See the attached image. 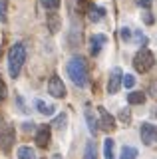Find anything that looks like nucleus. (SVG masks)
<instances>
[{
	"label": "nucleus",
	"instance_id": "a211bd4d",
	"mask_svg": "<svg viewBox=\"0 0 157 159\" xmlns=\"http://www.w3.org/2000/svg\"><path fill=\"white\" fill-rule=\"evenodd\" d=\"M119 36H121V40H123L125 44H131V40H133V32H131L129 26H123L119 30Z\"/></svg>",
	"mask_w": 157,
	"mask_h": 159
},
{
	"label": "nucleus",
	"instance_id": "cd10ccee",
	"mask_svg": "<svg viewBox=\"0 0 157 159\" xmlns=\"http://www.w3.org/2000/svg\"><path fill=\"white\" fill-rule=\"evenodd\" d=\"M22 129H24V131H32V129H34V121H26L22 125Z\"/></svg>",
	"mask_w": 157,
	"mask_h": 159
},
{
	"label": "nucleus",
	"instance_id": "5701e85b",
	"mask_svg": "<svg viewBox=\"0 0 157 159\" xmlns=\"http://www.w3.org/2000/svg\"><path fill=\"white\" fill-rule=\"evenodd\" d=\"M6 6H8L6 0H0V22H6Z\"/></svg>",
	"mask_w": 157,
	"mask_h": 159
},
{
	"label": "nucleus",
	"instance_id": "20e7f679",
	"mask_svg": "<svg viewBox=\"0 0 157 159\" xmlns=\"http://www.w3.org/2000/svg\"><path fill=\"white\" fill-rule=\"evenodd\" d=\"M12 143H14V127L8 125L6 121H0V147L8 151Z\"/></svg>",
	"mask_w": 157,
	"mask_h": 159
},
{
	"label": "nucleus",
	"instance_id": "2eb2a0df",
	"mask_svg": "<svg viewBox=\"0 0 157 159\" xmlns=\"http://www.w3.org/2000/svg\"><path fill=\"white\" fill-rule=\"evenodd\" d=\"M127 102H129L131 106H135V103H143V102H145V93H143V92H129Z\"/></svg>",
	"mask_w": 157,
	"mask_h": 159
},
{
	"label": "nucleus",
	"instance_id": "f257e3e1",
	"mask_svg": "<svg viewBox=\"0 0 157 159\" xmlns=\"http://www.w3.org/2000/svg\"><path fill=\"white\" fill-rule=\"evenodd\" d=\"M66 74L78 88H84L87 84V60L84 56H74L66 64Z\"/></svg>",
	"mask_w": 157,
	"mask_h": 159
},
{
	"label": "nucleus",
	"instance_id": "39448f33",
	"mask_svg": "<svg viewBox=\"0 0 157 159\" xmlns=\"http://www.w3.org/2000/svg\"><path fill=\"white\" fill-rule=\"evenodd\" d=\"M141 139H143L145 145H157V127L153 125V123H141Z\"/></svg>",
	"mask_w": 157,
	"mask_h": 159
},
{
	"label": "nucleus",
	"instance_id": "9d476101",
	"mask_svg": "<svg viewBox=\"0 0 157 159\" xmlns=\"http://www.w3.org/2000/svg\"><path fill=\"white\" fill-rule=\"evenodd\" d=\"M48 143H50V127L48 125L38 127V131H36V145L48 147Z\"/></svg>",
	"mask_w": 157,
	"mask_h": 159
},
{
	"label": "nucleus",
	"instance_id": "6e6552de",
	"mask_svg": "<svg viewBox=\"0 0 157 159\" xmlns=\"http://www.w3.org/2000/svg\"><path fill=\"white\" fill-rule=\"evenodd\" d=\"M105 44H107L105 34H92V38H90V54L92 56H97Z\"/></svg>",
	"mask_w": 157,
	"mask_h": 159
},
{
	"label": "nucleus",
	"instance_id": "393cba45",
	"mask_svg": "<svg viewBox=\"0 0 157 159\" xmlns=\"http://www.w3.org/2000/svg\"><path fill=\"white\" fill-rule=\"evenodd\" d=\"M4 99H6V84L0 80V103H2Z\"/></svg>",
	"mask_w": 157,
	"mask_h": 159
},
{
	"label": "nucleus",
	"instance_id": "dca6fc26",
	"mask_svg": "<svg viewBox=\"0 0 157 159\" xmlns=\"http://www.w3.org/2000/svg\"><path fill=\"white\" fill-rule=\"evenodd\" d=\"M104 157L105 159H114V139H110L107 137L105 141H104Z\"/></svg>",
	"mask_w": 157,
	"mask_h": 159
},
{
	"label": "nucleus",
	"instance_id": "aec40b11",
	"mask_svg": "<svg viewBox=\"0 0 157 159\" xmlns=\"http://www.w3.org/2000/svg\"><path fill=\"white\" fill-rule=\"evenodd\" d=\"M40 4L48 10H58L60 4H62V0H40Z\"/></svg>",
	"mask_w": 157,
	"mask_h": 159
},
{
	"label": "nucleus",
	"instance_id": "6ab92c4d",
	"mask_svg": "<svg viewBox=\"0 0 157 159\" xmlns=\"http://www.w3.org/2000/svg\"><path fill=\"white\" fill-rule=\"evenodd\" d=\"M84 159H97V157H96V145H94V141H87V143H86Z\"/></svg>",
	"mask_w": 157,
	"mask_h": 159
},
{
	"label": "nucleus",
	"instance_id": "f03ea898",
	"mask_svg": "<svg viewBox=\"0 0 157 159\" xmlns=\"http://www.w3.org/2000/svg\"><path fill=\"white\" fill-rule=\"evenodd\" d=\"M24 62H26V46L22 42H18L8 50V72H10L12 78L20 76Z\"/></svg>",
	"mask_w": 157,
	"mask_h": 159
},
{
	"label": "nucleus",
	"instance_id": "0eeeda50",
	"mask_svg": "<svg viewBox=\"0 0 157 159\" xmlns=\"http://www.w3.org/2000/svg\"><path fill=\"white\" fill-rule=\"evenodd\" d=\"M123 76L125 74L121 72L119 68H114L110 74V82H107V93H117V89H119V86L123 84Z\"/></svg>",
	"mask_w": 157,
	"mask_h": 159
},
{
	"label": "nucleus",
	"instance_id": "c756f323",
	"mask_svg": "<svg viewBox=\"0 0 157 159\" xmlns=\"http://www.w3.org/2000/svg\"><path fill=\"white\" fill-rule=\"evenodd\" d=\"M54 159H62V157H60V155H54Z\"/></svg>",
	"mask_w": 157,
	"mask_h": 159
},
{
	"label": "nucleus",
	"instance_id": "bb28decb",
	"mask_svg": "<svg viewBox=\"0 0 157 159\" xmlns=\"http://www.w3.org/2000/svg\"><path fill=\"white\" fill-rule=\"evenodd\" d=\"M137 4H139V6H143V8H149L151 6V2H153V0H135Z\"/></svg>",
	"mask_w": 157,
	"mask_h": 159
},
{
	"label": "nucleus",
	"instance_id": "412c9836",
	"mask_svg": "<svg viewBox=\"0 0 157 159\" xmlns=\"http://www.w3.org/2000/svg\"><path fill=\"white\" fill-rule=\"evenodd\" d=\"M66 113H60V116H58L56 119H54V127H56V129H60V131H62V129L64 127H66Z\"/></svg>",
	"mask_w": 157,
	"mask_h": 159
},
{
	"label": "nucleus",
	"instance_id": "f8f14e48",
	"mask_svg": "<svg viewBox=\"0 0 157 159\" xmlns=\"http://www.w3.org/2000/svg\"><path fill=\"white\" fill-rule=\"evenodd\" d=\"M34 106H36L38 113H42V116H52V113H54V106L48 103V102H44V99H36Z\"/></svg>",
	"mask_w": 157,
	"mask_h": 159
},
{
	"label": "nucleus",
	"instance_id": "1a4fd4ad",
	"mask_svg": "<svg viewBox=\"0 0 157 159\" xmlns=\"http://www.w3.org/2000/svg\"><path fill=\"white\" fill-rule=\"evenodd\" d=\"M97 111H100V125L101 129H105V131H114L115 129V119L111 113H107V109L105 107H97Z\"/></svg>",
	"mask_w": 157,
	"mask_h": 159
},
{
	"label": "nucleus",
	"instance_id": "c85d7f7f",
	"mask_svg": "<svg viewBox=\"0 0 157 159\" xmlns=\"http://www.w3.org/2000/svg\"><path fill=\"white\" fill-rule=\"evenodd\" d=\"M143 20H145V22H151V20H153V18H151L149 14H143Z\"/></svg>",
	"mask_w": 157,
	"mask_h": 159
},
{
	"label": "nucleus",
	"instance_id": "4be33fe9",
	"mask_svg": "<svg viewBox=\"0 0 157 159\" xmlns=\"http://www.w3.org/2000/svg\"><path fill=\"white\" fill-rule=\"evenodd\" d=\"M123 86H125L127 89H131V88L135 86V78L131 76V74H125V76H123Z\"/></svg>",
	"mask_w": 157,
	"mask_h": 159
},
{
	"label": "nucleus",
	"instance_id": "9b49d317",
	"mask_svg": "<svg viewBox=\"0 0 157 159\" xmlns=\"http://www.w3.org/2000/svg\"><path fill=\"white\" fill-rule=\"evenodd\" d=\"M86 121H87V129H90V133H92V135H96L100 125H97V119L94 116V109H92L90 106L86 107Z\"/></svg>",
	"mask_w": 157,
	"mask_h": 159
},
{
	"label": "nucleus",
	"instance_id": "b1692460",
	"mask_svg": "<svg viewBox=\"0 0 157 159\" xmlns=\"http://www.w3.org/2000/svg\"><path fill=\"white\" fill-rule=\"evenodd\" d=\"M129 117H131V116H129V109H121V111H119V119L125 123V125L129 123Z\"/></svg>",
	"mask_w": 157,
	"mask_h": 159
},
{
	"label": "nucleus",
	"instance_id": "7ed1b4c3",
	"mask_svg": "<svg viewBox=\"0 0 157 159\" xmlns=\"http://www.w3.org/2000/svg\"><path fill=\"white\" fill-rule=\"evenodd\" d=\"M153 64H155V56L149 52V50H139V52L135 54V58H133V68L139 74L149 72V70L153 68Z\"/></svg>",
	"mask_w": 157,
	"mask_h": 159
},
{
	"label": "nucleus",
	"instance_id": "f3484780",
	"mask_svg": "<svg viewBox=\"0 0 157 159\" xmlns=\"http://www.w3.org/2000/svg\"><path fill=\"white\" fill-rule=\"evenodd\" d=\"M121 159H137V149L129 147V145H123L121 147Z\"/></svg>",
	"mask_w": 157,
	"mask_h": 159
},
{
	"label": "nucleus",
	"instance_id": "a878e982",
	"mask_svg": "<svg viewBox=\"0 0 157 159\" xmlns=\"http://www.w3.org/2000/svg\"><path fill=\"white\" fill-rule=\"evenodd\" d=\"M149 92H151V96H153L157 99V80L155 82H151V86H149Z\"/></svg>",
	"mask_w": 157,
	"mask_h": 159
},
{
	"label": "nucleus",
	"instance_id": "423d86ee",
	"mask_svg": "<svg viewBox=\"0 0 157 159\" xmlns=\"http://www.w3.org/2000/svg\"><path fill=\"white\" fill-rule=\"evenodd\" d=\"M48 92H50V96L62 99V98H66V84L58 76H52L50 82H48Z\"/></svg>",
	"mask_w": 157,
	"mask_h": 159
},
{
	"label": "nucleus",
	"instance_id": "ddd939ff",
	"mask_svg": "<svg viewBox=\"0 0 157 159\" xmlns=\"http://www.w3.org/2000/svg\"><path fill=\"white\" fill-rule=\"evenodd\" d=\"M87 16H90L92 22H100V20L105 16V10L101 8V6H96V4H92V6H90V12H87Z\"/></svg>",
	"mask_w": 157,
	"mask_h": 159
},
{
	"label": "nucleus",
	"instance_id": "4468645a",
	"mask_svg": "<svg viewBox=\"0 0 157 159\" xmlns=\"http://www.w3.org/2000/svg\"><path fill=\"white\" fill-rule=\"evenodd\" d=\"M16 155H18V159H36V151L30 145H20Z\"/></svg>",
	"mask_w": 157,
	"mask_h": 159
}]
</instances>
